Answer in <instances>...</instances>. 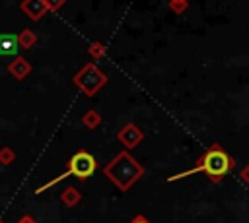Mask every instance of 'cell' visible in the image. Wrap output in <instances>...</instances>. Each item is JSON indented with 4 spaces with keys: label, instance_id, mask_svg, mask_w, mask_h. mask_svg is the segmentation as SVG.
Returning <instances> with one entry per match:
<instances>
[{
    "label": "cell",
    "instance_id": "obj_2",
    "mask_svg": "<svg viewBox=\"0 0 249 223\" xmlns=\"http://www.w3.org/2000/svg\"><path fill=\"white\" fill-rule=\"evenodd\" d=\"M93 171H95V159H93L88 151H78L76 155H72V159H70V163H68V171L62 173L60 176H56L54 180H51L47 186H51V184H54V182H58V180L70 176V175H72V176H78V178H88L89 175H93ZM47 186L39 188L37 192L45 190Z\"/></svg>",
    "mask_w": 249,
    "mask_h": 223
},
{
    "label": "cell",
    "instance_id": "obj_1",
    "mask_svg": "<svg viewBox=\"0 0 249 223\" xmlns=\"http://www.w3.org/2000/svg\"><path fill=\"white\" fill-rule=\"evenodd\" d=\"M230 169H231V159H230V155H228L220 145H214V147H210V149L204 153V157L200 159V165H198L196 169L189 171V175L195 173V171H204L210 180L218 182Z\"/></svg>",
    "mask_w": 249,
    "mask_h": 223
},
{
    "label": "cell",
    "instance_id": "obj_3",
    "mask_svg": "<svg viewBox=\"0 0 249 223\" xmlns=\"http://www.w3.org/2000/svg\"><path fill=\"white\" fill-rule=\"evenodd\" d=\"M19 50L18 37L12 33H0V56H14Z\"/></svg>",
    "mask_w": 249,
    "mask_h": 223
},
{
    "label": "cell",
    "instance_id": "obj_4",
    "mask_svg": "<svg viewBox=\"0 0 249 223\" xmlns=\"http://www.w3.org/2000/svg\"><path fill=\"white\" fill-rule=\"evenodd\" d=\"M130 223H148V221H146V217H142V215H138V217H134V219H132Z\"/></svg>",
    "mask_w": 249,
    "mask_h": 223
}]
</instances>
